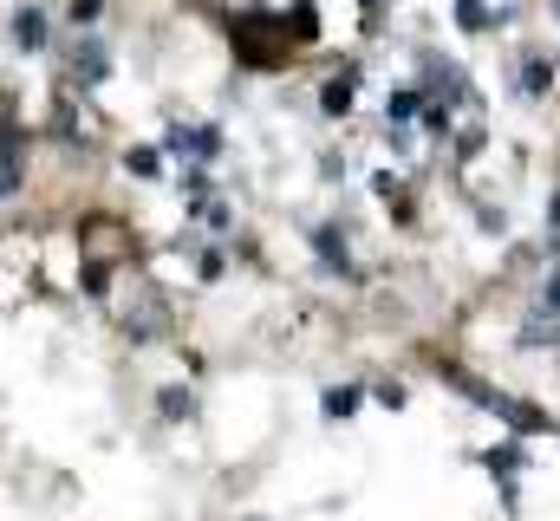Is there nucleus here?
Wrapping results in <instances>:
<instances>
[{"instance_id": "1a4fd4ad", "label": "nucleus", "mask_w": 560, "mask_h": 521, "mask_svg": "<svg viewBox=\"0 0 560 521\" xmlns=\"http://www.w3.org/2000/svg\"><path fill=\"white\" fill-rule=\"evenodd\" d=\"M365 7H385V0H365Z\"/></svg>"}, {"instance_id": "6e6552de", "label": "nucleus", "mask_w": 560, "mask_h": 521, "mask_svg": "<svg viewBox=\"0 0 560 521\" xmlns=\"http://www.w3.org/2000/svg\"><path fill=\"white\" fill-rule=\"evenodd\" d=\"M131 170L138 176H156V150H131Z\"/></svg>"}, {"instance_id": "f257e3e1", "label": "nucleus", "mask_w": 560, "mask_h": 521, "mask_svg": "<svg viewBox=\"0 0 560 521\" xmlns=\"http://www.w3.org/2000/svg\"><path fill=\"white\" fill-rule=\"evenodd\" d=\"M293 26L306 33V26H313V13H293V20H280V26H275V20H248V26H242V59H255V66H275L280 53H287L280 39H287Z\"/></svg>"}, {"instance_id": "39448f33", "label": "nucleus", "mask_w": 560, "mask_h": 521, "mask_svg": "<svg viewBox=\"0 0 560 521\" xmlns=\"http://www.w3.org/2000/svg\"><path fill=\"white\" fill-rule=\"evenodd\" d=\"M423 92H392V118H418Z\"/></svg>"}, {"instance_id": "f03ea898", "label": "nucleus", "mask_w": 560, "mask_h": 521, "mask_svg": "<svg viewBox=\"0 0 560 521\" xmlns=\"http://www.w3.org/2000/svg\"><path fill=\"white\" fill-rule=\"evenodd\" d=\"M352 92H359V79H352V72H339V79L326 85V112H332V118H346V112H352Z\"/></svg>"}, {"instance_id": "20e7f679", "label": "nucleus", "mask_w": 560, "mask_h": 521, "mask_svg": "<svg viewBox=\"0 0 560 521\" xmlns=\"http://www.w3.org/2000/svg\"><path fill=\"white\" fill-rule=\"evenodd\" d=\"M352 410H359V391H326V417H352Z\"/></svg>"}, {"instance_id": "423d86ee", "label": "nucleus", "mask_w": 560, "mask_h": 521, "mask_svg": "<svg viewBox=\"0 0 560 521\" xmlns=\"http://www.w3.org/2000/svg\"><path fill=\"white\" fill-rule=\"evenodd\" d=\"M456 20H463V26H489V13H482V0H456Z\"/></svg>"}, {"instance_id": "0eeeda50", "label": "nucleus", "mask_w": 560, "mask_h": 521, "mask_svg": "<svg viewBox=\"0 0 560 521\" xmlns=\"http://www.w3.org/2000/svg\"><path fill=\"white\" fill-rule=\"evenodd\" d=\"M319 255L332 260V267H346V248H339V235H332V229H326V235H319Z\"/></svg>"}, {"instance_id": "7ed1b4c3", "label": "nucleus", "mask_w": 560, "mask_h": 521, "mask_svg": "<svg viewBox=\"0 0 560 521\" xmlns=\"http://www.w3.org/2000/svg\"><path fill=\"white\" fill-rule=\"evenodd\" d=\"M13 39H20V46H39V39H46V20H39V13H20V20H13Z\"/></svg>"}]
</instances>
